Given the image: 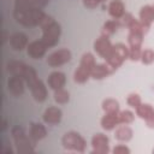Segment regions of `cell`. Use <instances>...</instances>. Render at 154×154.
Returning <instances> with one entry per match:
<instances>
[{
  "instance_id": "cell-3",
  "label": "cell",
  "mask_w": 154,
  "mask_h": 154,
  "mask_svg": "<svg viewBox=\"0 0 154 154\" xmlns=\"http://www.w3.org/2000/svg\"><path fill=\"white\" fill-rule=\"evenodd\" d=\"M22 78L25 81L26 85L30 89V93H31L32 97L36 101L42 102V101H45L47 99V88L43 84V82L37 77L36 71L30 65H28V67H26V70H25V72H24Z\"/></svg>"
},
{
  "instance_id": "cell-29",
  "label": "cell",
  "mask_w": 154,
  "mask_h": 154,
  "mask_svg": "<svg viewBox=\"0 0 154 154\" xmlns=\"http://www.w3.org/2000/svg\"><path fill=\"white\" fill-rule=\"evenodd\" d=\"M142 64L144 65H150L154 63V51L150 49V48H146L142 51V54H141V59Z\"/></svg>"
},
{
  "instance_id": "cell-8",
  "label": "cell",
  "mask_w": 154,
  "mask_h": 154,
  "mask_svg": "<svg viewBox=\"0 0 154 154\" xmlns=\"http://www.w3.org/2000/svg\"><path fill=\"white\" fill-rule=\"evenodd\" d=\"M71 51L67 48H61L58 51H54L53 53H51L47 58V64L52 67H57V66H61L66 63H69L71 60Z\"/></svg>"
},
{
  "instance_id": "cell-20",
  "label": "cell",
  "mask_w": 154,
  "mask_h": 154,
  "mask_svg": "<svg viewBox=\"0 0 154 154\" xmlns=\"http://www.w3.org/2000/svg\"><path fill=\"white\" fill-rule=\"evenodd\" d=\"M118 113H105V116L100 120V124H101V126H102L103 130H106V131L113 130V129H116L120 124L119 123Z\"/></svg>"
},
{
  "instance_id": "cell-36",
  "label": "cell",
  "mask_w": 154,
  "mask_h": 154,
  "mask_svg": "<svg viewBox=\"0 0 154 154\" xmlns=\"http://www.w3.org/2000/svg\"><path fill=\"white\" fill-rule=\"evenodd\" d=\"M100 1H101V2H103V1H106V0H100Z\"/></svg>"
},
{
  "instance_id": "cell-27",
  "label": "cell",
  "mask_w": 154,
  "mask_h": 154,
  "mask_svg": "<svg viewBox=\"0 0 154 154\" xmlns=\"http://www.w3.org/2000/svg\"><path fill=\"white\" fill-rule=\"evenodd\" d=\"M69 100H70V93L67 90H65L64 88L54 90V101L57 103L64 105V103H67Z\"/></svg>"
},
{
  "instance_id": "cell-7",
  "label": "cell",
  "mask_w": 154,
  "mask_h": 154,
  "mask_svg": "<svg viewBox=\"0 0 154 154\" xmlns=\"http://www.w3.org/2000/svg\"><path fill=\"white\" fill-rule=\"evenodd\" d=\"M129 59V47L125 46L124 43H116L112 47V51L106 59V63L116 71L118 67L123 65V63Z\"/></svg>"
},
{
  "instance_id": "cell-38",
  "label": "cell",
  "mask_w": 154,
  "mask_h": 154,
  "mask_svg": "<svg viewBox=\"0 0 154 154\" xmlns=\"http://www.w3.org/2000/svg\"><path fill=\"white\" fill-rule=\"evenodd\" d=\"M153 7H154V5H153Z\"/></svg>"
},
{
  "instance_id": "cell-12",
  "label": "cell",
  "mask_w": 154,
  "mask_h": 154,
  "mask_svg": "<svg viewBox=\"0 0 154 154\" xmlns=\"http://www.w3.org/2000/svg\"><path fill=\"white\" fill-rule=\"evenodd\" d=\"M47 48L48 46L42 40H35L28 45L26 53L31 59H41L46 54Z\"/></svg>"
},
{
  "instance_id": "cell-13",
  "label": "cell",
  "mask_w": 154,
  "mask_h": 154,
  "mask_svg": "<svg viewBox=\"0 0 154 154\" xmlns=\"http://www.w3.org/2000/svg\"><path fill=\"white\" fill-rule=\"evenodd\" d=\"M61 118H63V112L59 107H55V106H51V107H47L42 114V119L46 124L48 125H57L61 122Z\"/></svg>"
},
{
  "instance_id": "cell-11",
  "label": "cell",
  "mask_w": 154,
  "mask_h": 154,
  "mask_svg": "<svg viewBox=\"0 0 154 154\" xmlns=\"http://www.w3.org/2000/svg\"><path fill=\"white\" fill-rule=\"evenodd\" d=\"M136 116L144 120L148 128H154V108L149 103H141L138 107L135 108Z\"/></svg>"
},
{
  "instance_id": "cell-21",
  "label": "cell",
  "mask_w": 154,
  "mask_h": 154,
  "mask_svg": "<svg viewBox=\"0 0 154 154\" xmlns=\"http://www.w3.org/2000/svg\"><path fill=\"white\" fill-rule=\"evenodd\" d=\"M108 13L111 17H113L114 19H120L124 14H125V5L122 0H112L108 4Z\"/></svg>"
},
{
  "instance_id": "cell-33",
  "label": "cell",
  "mask_w": 154,
  "mask_h": 154,
  "mask_svg": "<svg viewBox=\"0 0 154 154\" xmlns=\"http://www.w3.org/2000/svg\"><path fill=\"white\" fill-rule=\"evenodd\" d=\"M24 1H26L29 5H31L34 7L43 8L45 6H47V4H48L49 0H24Z\"/></svg>"
},
{
  "instance_id": "cell-25",
  "label": "cell",
  "mask_w": 154,
  "mask_h": 154,
  "mask_svg": "<svg viewBox=\"0 0 154 154\" xmlns=\"http://www.w3.org/2000/svg\"><path fill=\"white\" fill-rule=\"evenodd\" d=\"M143 36H144V34H142V32L129 31V35H128V43H129V47H142Z\"/></svg>"
},
{
  "instance_id": "cell-32",
  "label": "cell",
  "mask_w": 154,
  "mask_h": 154,
  "mask_svg": "<svg viewBox=\"0 0 154 154\" xmlns=\"http://www.w3.org/2000/svg\"><path fill=\"white\" fill-rule=\"evenodd\" d=\"M135 17L131 14V13H129V12H125V14L120 18V19H118V22H119V25L120 26H126L128 28V25L130 24V22L134 19Z\"/></svg>"
},
{
  "instance_id": "cell-23",
  "label": "cell",
  "mask_w": 154,
  "mask_h": 154,
  "mask_svg": "<svg viewBox=\"0 0 154 154\" xmlns=\"http://www.w3.org/2000/svg\"><path fill=\"white\" fill-rule=\"evenodd\" d=\"M7 67V71L11 72L12 75H16V76H19V77H23L28 65L23 61H18V60H11L7 63L6 65Z\"/></svg>"
},
{
  "instance_id": "cell-16",
  "label": "cell",
  "mask_w": 154,
  "mask_h": 154,
  "mask_svg": "<svg viewBox=\"0 0 154 154\" xmlns=\"http://www.w3.org/2000/svg\"><path fill=\"white\" fill-rule=\"evenodd\" d=\"M28 36L24 32H14L10 36V46L14 49V51H23L24 48L28 47Z\"/></svg>"
},
{
  "instance_id": "cell-28",
  "label": "cell",
  "mask_w": 154,
  "mask_h": 154,
  "mask_svg": "<svg viewBox=\"0 0 154 154\" xmlns=\"http://www.w3.org/2000/svg\"><path fill=\"white\" fill-rule=\"evenodd\" d=\"M118 117H119V123L120 124H131L135 120V113L129 111V109L119 111Z\"/></svg>"
},
{
  "instance_id": "cell-37",
  "label": "cell",
  "mask_w": 154,
  "mask_h": 154,
  "mask_svg": "<svg viewBox=\"0 0 154 154\" xmlns=\"http://www.w3.org/2000/svg\"><path fill=\"white\" fill-rule=\"evenodd\" d=\"M153 153H154V150H153Z\"/></svg>"
},
{
  "instance_id": "cell-10",
  "label": "cell",
  "mask_w": 154,
  "mask_h": 154,
  "mask_svg": "<svg viewBox=\"0 0 154 154\" xmlns=\"http://www.w3.org/2000/svg\"><path fill=\"white\" fill-rule=\"evenodd\" d=\"M93 153L96 154H107L109 152V140L106 135L97 132L91 137Z\"/></svg>"
},
{
  "instance_id": "cell-9",
  "label": "cell",
  "mask_w": 154,
  "mask_h": 154,
  "mask_svg": "<svg viewBox=\"0 0 154 154\" xmlns=\"http://www.w3.org/2000/svg\"><path fill=\"white\" fill-rule=\"evenodd\" d=\"M112 47H113V45L109 40V36H107L105 34H101L94 42V51L96 52L97 55H100L105 60L108 58V55L112 51Z\"/></svg>"
},
{
  "instance_id": "cell-34",
  "label": "cell",
  "mask_w": 154,
  "mask_h": 154,
  "mask_svg": "<svg viewBox=\"0 0 154 154\" xmlns=\"http://www.w3.org/2000/svg\"><path fill=\"white\" fill-rule=\"evenodd\" d=\"M112 152L114 154H129L130 153V148L126 147L125 144H118L112 149Z\"/></svg>"
},
{
  "instance_id": "cell-35",
  "label": "cell",
  "mask_w": 154,
  "mask_h": 154,
  "mask_svg": "<svg viewBox=\"0 0 154 154\" xmlns=\"http://www.w3.org/2000/svg\"><path fill=\"white\" fill-rule=\"evenodd\" d=\"M100 2H101L100 0H83V4L87 8H95L99 6Z\"/></svg>"
},
{
  "instance_id": "cell-2",
  "label": "cell",
  "mask_w": 154,
  "mask_h": 154,
  "mask_svg": "<svg viewBox=\"0 0 154 154\" xmlns=\"http://www.w3.org/2000/svg\"><path fill=\"white\" fill-rule=\"evenodd\" d=\"M42 29V37L41 40L48 46L53 47L59 42L60 35H61V26L60 24L51 16L46 14L40 24Z\"/></svg>"
},
{
  "instance_id": "cell-31",
  "label": "cell",
  "mask_w": 154,
  "mask_h": 154,
  "mask_svg": "<svg viewBox=\"0 0 154 154\" xmlns=\"http://www.w3.org/2000/svg\"><path fill=\"white\" fill-rule=\"evenodd\" d=\"M142 49L141 47H129V59L132 61H137L141 59Z\"/></svg>"
},
{
  "instance_id": "cell-22",
  "label": "cell",
  "mask_w": 154,
  "mask_h": 154,
  "mask_svg": "<svg viewBox=\"0 0 154 154\" xmlns=\"http://www.w3.org/2000/svg\"><path fill=\"white\" fill-rule=\"evenodd\" d=\"M113 72H114V70H113L107 63L96 64L95 67L93 69L91 77H93L94 79H103V78L108 77L109 75H112Z\"/></svg>"
},
{
  "instance_id": "cell-24",
  "label": "cell",
  "mask_w": 154,
  "mask_h": 154,
  "mask_svg": "<svg viewBox=\"0 0 154 154\" xmlns=\"http://www.w3.org/2000/svg\"><path fill=\"white\" fill-rule=\"evenodd\" d=\"M102 109L105 113H118L119 112V102L116 99H105L102 101Z\"/></svg>"
},
{
  "instance_id": "cell-5",
  "label": "cell",
  "mask_w": 154,
  "mask_h": 154,
  "mask_svg": "<svg viewBox=\"0 0 154 154\" xmlns=\"http://www.w3.org/2000/svg\"><path fill=\"white\" fill-rule=\"evenodd\" d=\"M11 135L12 138L14 141L17 152L19 154H31L34 153V148H32V143H31V138L26 136L24 129L19 125L13 126L11 130Z\"/></svg>"
},
{
  "instance_id": "cell-14",
  "label": "cell",
  "mask_w": 154,
  "mask_h": 154,
  "mask_svg": "<svg viewBox=\"0 0 154 154\" xmlns=\"http://www.w3.org/2000/svg\"><path fill=\"white\" fill-rule=\"evenodd\" d=\"M24 79L19 76L12 75L7 81V89L14 96H22L24 94Z\"/></svg>"
},
{
  "instance_id": "cell-30",
  "label": "cell",
  "mask_w": 154,
  "mask_h": 154,
  "mask_svg": "<svg viewBox=\"0 0 154 154\" xmlns=\"http://www.w3.org/2000/svg\"><path fill=\"white\" fill-rule=\"evenodd\" d=\"M126 102H128V105H129L130 107L136 108V107H138V106L142 103V99H141V96H140L137 93H131V94L128 96Z\"/></svg>"
},
{
  "instance_id": "cell-15",
  "label": "cell",
  "mask_w": 154,
  "mask_h": 154,
  "mask_svg": "<svg viewBox=\"0 0 154 154\" xmlns=\"http://www.w3.org/2000/svg\"><path fill=\"white\" fill-rule=\"evenodd\" d=\"M65 83H66V76L61 71H53L47 78V84L52 90L64 88Z\"/></svg>"
},
{
  "instance_id": "cell-26",
  "label": "cell",
  "mask_w": 154,
  "mask_h": 154,
  "mask_svg": "<svg viewBox=\"0 0 154 154\" xmlns=\"http://www.w3.org/2000/svg\"><path fill=\"white\" fill-rule=\"evenodd\" d=\"M119 22L118 19H111V20H106L103 23V26H102V34L107 35V36H111L113 35L114 32H117L118 28H119Z\"/></svg>"
},
{
  "instance_id": "cell-17",
  "label": "cell",
  "mask_w": 154,
  "mask_h": 154,
  "mask_svg": "<svg viewBox=\"0 0 154 154\" xmlns=\"http://www.w3.org/2000/svg\"><path fill=\"white\" fill-rule=\"evenodd\" d=\"M138 17H140V22L147 29H149L152 23L154 22V7H153V5H144V6H142L141 10H140Z\"/></svg>"
},
{
  "instance_id": "cell-4",
  "label": "cell",
  "mask_w": 154,
  "mask_h": 154,
  "mask_svg": "<svg viewBox=\"0 0 154 154\" xmlns=\"http://www.w3.org/2000/svg\"><path fill=\"white\" fill-rule=\"evenodd\" d=\"M95 65H96V61H95L94 54L90 52L84 53L81 58L78 67L73 72V81L79 84L85 83L89 79V77H91V72Z\"/></svg>"
},
{
  "instance_id": "cell-19",
  "label": "cell",
  "mask_w": 154,
  "mask_h": 154,
  "mask_svg": "<svg viewBox=\"0 0 154 154\" xmlns=\"http://www.w3.org/2000/svg\"><path fill=\"white\" fill-rule=\"evenodd\" d=\"M134 131L129 124H119L114 130V138L119 142H129L132 138Z\"/></svg>"
},
{
  "instance_id": "cell-18",
  "label": "cell",
  "mask_w": 154,
  "mask_h": 154,
  "mask_svg": "<svg viewBox=\"0 0 154 154\" xmlns=\"http://www.w3.org/2000/svg\"><path fill=\"white\" fill-rule=\"evenodd\" d=\"M46 136H47V129L43 124L36 123V122H32L30 124L29 137L31 138V141L37 142V141H41L42 138H45Z\"/></svg>"
},
{
  "instance_id": "cell-1",
  "label": "cell",
  "mask_w": 154,
  "mask_h": 154,
  "mask_svg": "<svg viewBox=\"0 0 154 154\" xmlns=\"http://www.w3.org/2000/svg\"><path fill=\"white\" fill-rule=\"evenodd\" d=\"M45 16L46 13L42 8L34 7L24 0H14L13 17L19 24L24 26H36L41 24Z\"/></svg>"
},
{
  "instance_id": "cell-6",
  "label": "cell",
  "mask_w": 154,
  "mask_h": 154,
  "mask_svg": "<svg viewBox=\"0 0 154 154\" xmlns=\"http://www.w3.org/2000/svg\"><path fill=\"white\" fill-rule=\"evenodd\" d=\"M61 144L65 149L77 152V153H84L85 147H87L85 140L81 136V134L76 131L65 132L64 136L61 137Z\"/></svg>"
}]
</instances>
